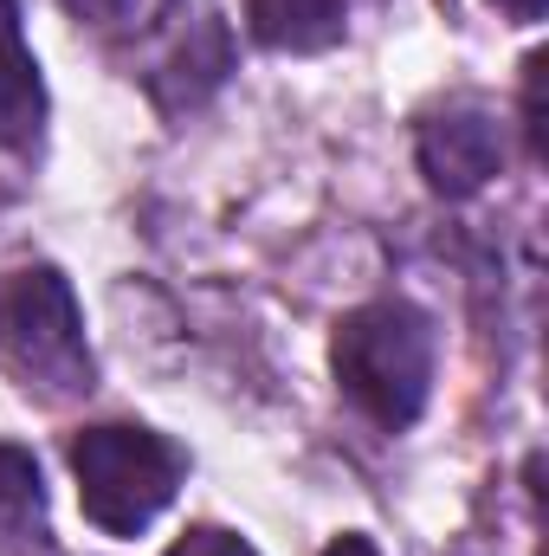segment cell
Masks as SVG:
<instances>
[{
  "label": "cell",
  "instance_id": "obj_8",
  "mask_svg": "<svg viewBox=\"0 0 549 556\" xmlns=\"http://www.w3.org/2000/svg\"><path fill=\"white\" fill-rule=\"evenodd\" d=\"M65 13L85 20L104 39H137V33H149L168 13V0H65Z\"/></svg>",
  "mask_w": 549,
  "mask_h": 556
},
{
  "label": "cell",
  "instance_id": "obj_7",
  "mask_svg": "<svg viewBox=\"0 0 549 556\" xmlns=\"http://www.w3.org/2000/svg\"><path fill=\"white\" fill-rule=\"evenodd\" d=\"M46 531V485L33 453L0 446V544H26Z\"/></svg>",
  "mask_w": 549,
  "mask_h": 556
},
{
  "label": "cell",
  "instance_id": "obj_1",
  "mask_svg": "<svg viewBox=\"0 0 549 556\" xmlns=\"http://www.w3.org/2000/svg\"><path fill=\"white\" fill-rule=\"evenodd\" d=\"M330 363H336V389L375 427L388 433L413 427L433 395V324L401 298L362 304L336 324Z\"/></svg>",
  "mask_w": 549,
  "mask_h": 556
},
{
  "label": "cell",
  "instance_id": "obj_3",
  "mask_svg": "<svg viewBox=\"0 0 549 556\" xmlns=\"http://www.w3.org/2000/svg\"><path fill=\"white\" fill-rule=\"evenodd\" d=\"M0 363L39 389V395H85L91 389V350H85V317L72 285L52 266L0 278Z\"/></svg>",
  "mask_w": 549,
  "mask_h": 556
},
{
  "label": "cell",
  "instance_id": "obj_5",
  "mask_svg": "<svg viewBox=\"0 0 549 556\" xmlns=\"http://www.w3.org/2000/svg\"><path fill=\"white\" fill-rule=\"evenodd\" d=\"M46 124V85L20 33V7L0 0V149H33Z\"/></svg>",
  "mask_w": 549,
  "mask_h": 556
},
{
  "label": "cell",
  "instance_id": "obj_9",
  "mask_svg": "<svg viewBox=\"0 0 549 556\" xmlns=\"http://www.w3.org/2000/svg\"><path fill=\"white\" fill-rule=\"evenodd\" d=\"M168 556H259V551H253V544H240L233 531H214V525H201V531H188V538H181Z\"/></svg>",
  "mask_w": 549,
  "mask_h": 556
},
{
  "label": "cell",
  "instance_id": "obj_6",
  "mask_svg": "<svg viewBox=\"0 0 549 556\" xmlns=\"http://www.w3.org/2000/svg\"><path fill=\"white\" fill-rule=\"evenodd\" d=\"M343 13L349 0H253V39L272 52H323L343 39Z\"/></svg>",
  "mask_w": 549,
  "mask_h": 556
},
{
  "label": "cell",
  "instance_id": "obj_2",
  "mask_svg": "<svg viewBox=\"0 0 549 556\" xmlns=\"http://www.w3.org/2000/svg\"><path fill=\"white\" fill-rule=\"evenodd\" d=\"M78 505L104 538H142L181 492V453L149 427H85L72 440Z\"/></svg>",
  "mask_w": 549,
  "mask_h": 556
},
{
  "label": "cell",
  "instance_id": "obj_11",
  "mask_svg": "<svg viewBox=\"0 0 549 556\" xmlns=\"http://www.w3.org/2000/svg\"><path fill=\"white\" fill-rule=\"evenodd\" d=\"M323 556H382V551H375L369 538H336V544H330Z\"/></svg>",
  "mask_w": 549,
  "mask_h": 556
},
{
  "label": "cell",
  "instance_id": "obj_4",
  "mask_svg": "<svg viewBox=\"0 0 549 556\" xmlns=\"http://www.w3.org/2000/svg\"><path fill=\"white\" fill-rule=\"evenodd\" d=\"M505 162V137H498V117L478 111V104H446L420 124V168L433 181V194L446 201H465L478 194Z\"/></svg>",
  "mask_w": 549,
  "mask_h": 556
},
{
  "label": "cell",
  "instance_id": "obj_10",
  "mask_svg": "<svg viewBox=\"0 0 549 556\" xmlns=\"http://www.w3.org/2000/svg\"><path fill=\"white\" fill-rule=\"evenodd\" d=\"M498 13H511V20H544V0H491Z\"/></svg>",
  "mask_w": 549,
  "mask_h": 556
}]
</instances>
